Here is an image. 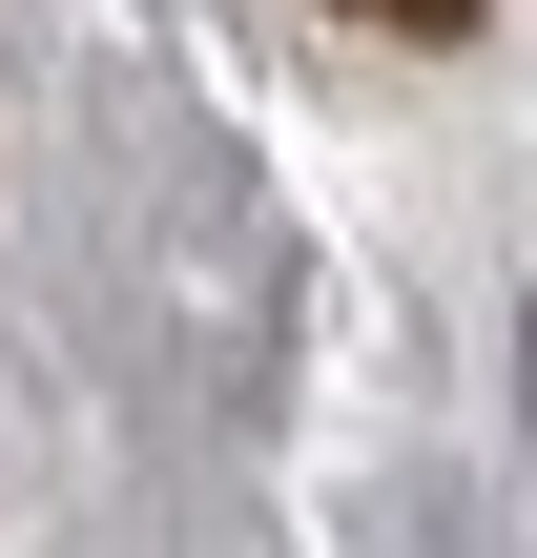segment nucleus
Wrapping results in <instances>:
<instances>
[{"label": "nucleus", "instance_id": "3", "mask_svg": "<svg viewBox=\"0 0 537 558\" xmlns=\"http://www.w3.org/2000/svg\"><path fill=\"white\" fill-rule=\"evenodd\" d=\"M517 414H537V311H517Z\"/></svg>", "mask_w": 537, "mask_h": 558}, {"label": "nucleus", "instance_id": "2", "mask_svg": "<svg viewBox=\"0 0 537 558\" xmlns=\"http://www.w3.org/2000/svg\"><path fill=\"white\" fill-rule=\"evenodd\" d=\"M331 558H517V538H497V497H476V476L393 456V476H352V518H331Z\"/></svg>", "mask_w": 537, "mask_h": 558}, {"label": "nucleus", "instance_id": "1", "mask_svg": "<svg viewBox=\"0 0 537 558\" xmlns=\"http://www.w3.org/2000/svg\"><path fill=\"white\" fill-rule=\"evenodd\" d=\"M166 331H186L207 414H269L290 393V228H269V186L228 145H186V186H166Z\"/></svg>", "mask_w": 537, "mask_h": 558}]
</instances>
